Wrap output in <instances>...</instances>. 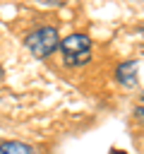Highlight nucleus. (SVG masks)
<instances>
[{
  "instance_id": "nucleus-1",
  "label": "nucleus",
  "mask_w": 144,
  "mask_h": 154,
  "mask_svg": "<svg viewBox=\"0 0 144 154\" xmlns=\"http://www.w3.org/2000/svg\"><path fill=\"white\" fill-rule=\"evenodd\" d=\"M60 51L67 65H84L91 58V38L86 34H70L67 38H60Z\"/></svg>"
},
{
  "instance_id": "nucleus-2",
  "label": "nucleus",
  "mask_w": 144,
  "mask_h": 154,
  "mask_svg": "<svg viewBox=\"0 0 144 154\" xmlns=\"http://www.w3.org/2000/svg\"><path fill=\"white\" fill-rule=\"evenodd\" d=\"M24 43L36 58H48L55 48H60V36L55 26H38L24 38Z\"/></svg>"
},
{
  "instance_id": "nucleus-3",
  "label": "nucleus",
  "mask_w": 144,
  "mask_h": 154,
  "mask_svg": "<svg viewBox=\"0 0 144 154\" xmlns=\"http://www.w3.org/2000/svg\"><path fill=\"white\" fill-rule=\"evenodd\" d=\"M115 79H118L120 84H125V87H132V84L137 82V60H125V63H120L118 70H115Z\"/></svg>"
},
{
  "instance_id": "nucleus-4",
  "label": "nucleus",
  "mask_w": 144,
  "mask_h": 154,
  "mask_svg": "<svg viewBox=\"0 0 144 154\" xmlns=\"http://www.w3.org/2000/svg\"><path fill=\"white\" fill-rule=\"evenodd\" d=\"M0 154H36V149L24 144V142L12 140V142H2L0 144Z\"/></svg>"
},
{
  "instance_id": "nucleus-5",
  "label": "nucleus",
  "mask_w": 144,
  "mask_h": 154,
  "mask_svg": "<svg viewBox=\"0 0 144 154\" xmlns=\"http://www.w3.org/2000/svg\"><path fill=\"white\" fill-rule=\"evenodd\" d=\"M134 116H137V120H144V108H142V106H139V108H137V111H134Z\"/></svg>"
}]
</instances>
